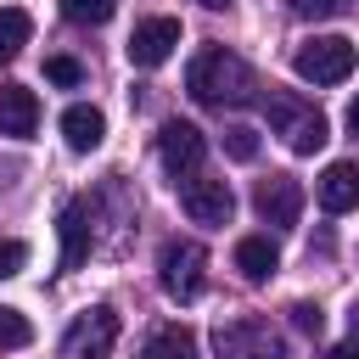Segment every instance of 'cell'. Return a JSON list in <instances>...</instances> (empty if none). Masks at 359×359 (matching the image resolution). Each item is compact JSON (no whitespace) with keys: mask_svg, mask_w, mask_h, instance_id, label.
Returning a JSON list of instances; mask_svg holds the SVG:
<instances>
[{"mask_svg":"<svg viewBox=\"0 0 359 359\" xmlns=\"http://www.w3.org/2000/svg\"><path fill=\"white\" fill-rule=\"evenodd\" d=\"M22 264H28V247H22V241H0V280L17 275Z\"/></svg>","mask_w":359,"mask_h":359,"instance_id":"cell-24","label":"cell"},{"mask_svg":"<svg viewBox=\"0 0 359 359\" xmlns=\"http://www.w3.org/2000/svg\"><path fill=\"white\" fill-rule=\"evenodd\" d=\"M180 208H185V219H191V224H230L236 196H230V185H224V180L196 174V180H185V185H180Z\"/></svg>","mask_w":359,"mask_h":359,"instance_id":"cell-8","label":"cell"},{"mask_svg":"<svg viewBox=\"0 0 359 359\" xmlns=\"http://www.w3.org/2000/svg\"><path fill=\"white\" fill-rule=\"evenodd\" d=\"M202 6H208V11H224V6H230V0H202Z\"/></svg>","mask_w":359,"mask_h":359,"instance_id":"cell-28","label":"cell"},{"mask_svg":"<svg viewBox=\"0 0 359 359\" xmlns=\"http://www.w3.org/2000/svg\"><path fill=\"white\" fill-rule=\"evenodd\" d=\"M112 342H118V314L107 303H95L62 331V359H107Z\"/></svg>","mask_w":359,"mask_h":359,"instance_id":"cell-7","label":"cell"},{"mask_svg":"<svg viewBox=\"0 0 359 359\" xmlns=\"http://www.w3.org/2000/svg\"><path fill=\"white\" fill-rule=\"evenodd\" d=\"M174 45H180V22L174 17H146V22H135V34H129V62L135 67H163L168 56H174Z\"/></svg>","mask_w":359,"mask_h":359,"instance_id":"cell-11","label":"cell"},{"mask_svg":"<svg viewBox=\"0 0 359 359\" xmlns=\"http://www.w3.org/2000/svg\"><path fill=\"white\" fill-rule=\"evenodd\" d=\"M34 129H39V95L22 84H0V135L34 140Z\"/></svg>","mask_w":359,"mask_h":359,"instance_id":"cell-13","label":"cell"},{"mask_svg":"<svg viewBox=\"0 0 359 359\" xmlns=\"http://www.w3.org/2000/svg\"><path fill=\"white\" fill-rule=\"evenodd\" d=\"M353 62H359V50H353V39H342V34L303 39L297 56H292L297 79H309V84H342V79L353 73Z\"/></svg>","mask_w":359,"mask_h":359,"instance_id":"cell-5","label":"cell"},{"mask_svg":"<svg viewBox=\"0 0 359 359\" xmlns=\"http://www.w3.org/2000/svg\"><path fill=\"white\" fill-rule=\"evenodd\" d=\"M56 230H62V269H79L90 258V247H95V202L90 196H73L62 208Z\"/></svg>","mask_w":359,"mask_h":359,"instance_id":"cell-10","label":"cell"},{"mask_svg":"<svg viewBox=\"0 0 359 359\" xmlns=\"http://www.w3.org/2000/svg\"><path fill=\"white\" fill-rule=\"evenodd\" d=\"M185 90H191L196 107H247V101L258 95V73H252L236 50L202 45V50L191 56V67H185Z\"/></svg>","mask_w":359,"mask_h":359,"instance_id":"cell-1","label":"cell"},{"mask_svg":"<svg viewBox=\"0 0 359 359\" xmlns=\"http://www.w3.org/2000/svg\"><path fill=\"white\" fill-rule=\"evenodd\" d=\"M28 342H34V325L17 309H0V348H28Z\"/></svg>","mask_w":359,"mask_h":359,"instance_id":"cell-18","label":"cell"},{"mask_svg":"<svg viewBox=\"0 0 359 359\" xmlns=\"http://www.w3.org/2000/svg\"><path fill=\"white\" fill-rule=\"evenodd\" d=\"M348 135H359V95H353V107H348Z\"/></svg>","mask_w":359,"mask_h":359,"instance_id":"cell-26","label":"cell"},{"mask_svg":"<svg viewBox=\"0 0 359 359\" xmlns=\"http://www.w3.org/2000/svg\"><path fill=\"white\" fill-rule=\"evenodd\" d=\"M62 11H67L73 22H107V17L118 11V0H62Z\"/></svg>","mask_w":359,"mask_h":359,"instance_id":"cell-20","label":"cell"},{"mask_svg":"<svg viewBox=\"0 0 359 359\" xmlns=\"http://www.w3.org/2000/svg\"><path fill=\"white\" fill-rule=\"evenodd\" d=\"M28 39H34V17L22 6H0V62H11Z\"/></svg>","mask_w":359,"mask_h":359,"instance_id":"cell-17","label":"cell"},{"mask_svg":"<svg viewBox=\"0 0 359 359\" xmlns=\"http://www.w3.org/2000/svg\"><path fill=\"white\" fill-rule=\"evenodd\" d=\"M348 331H353V342H359V303L348 309Z\"/></svg>","mask_w":359,"mask_h":359,"instance_id":"cell-27","label":"cell"},{"mask_svg":"<svg viewBox=\"0 0 359 359\" xmlns=\"http://www.w3.org/2000/svg\"><path fill=\"white\" fill-rule=\"evenodd\" d=\"M353 0H292V11L297 17H314V22H325V17H342Z\"/></svg>","mask_w":359,"mask_h":359,"instance_id":"cell-23","label":"cell"},{"mask_svg":"<svg viewBox=\"0 0 359 359\" xmlns=\"http://www.w3.org/2000/svg\"><path fill=\"white\" fill-rule=\"evenodd\" d=\"M325 359H359V342H337V348H331Z\"/></svg>","mask_w":359,"mask_h":359,"instance_id":"cell-25","label":"cell"},{"mask_svg":"<svg viewBox=\"0 0 359 359\" xmlns=\"http://www.w3.org/2000/svg\"><path fill=\"white\" fill-rule=\"evenodd\" d=\"M140 359H196V337L191 325H157L140 348Z\"/></svg>","mask_w":359,"mask_h":359,"instance_id":"cell-16","label":"cell"},{"mask_svg":"<svg viewBox=\"0 0 359 359\" xmlns=\"http://www.w3.org/2000/svg\"><path fill=\"white\" fill-rule=\"evenodd\" d=\"M314 191H320V208H325V213H353V208H359V157L331 163Z\"/></svg>","mask_w":359,"mask_h":359,"instance_id":"cell-12","label":"cell"},{"mask_svg":"<svg viewBox=\"0 0 359 359\" xmlns=\"http://www.w3.org/2000/svg\"><path fill=\"white\" fill-rule=\"evenodd\" d=\"M224 151H230L236 163H252V157H258V129H247V123L224 129Z\"/></svg>","mask_w":359,"mask_h":359,"instance_id":"cell-19","label":"cell"},{"mask_svg":"<svg viewBox=\"0 0 359 359\" xmlns=\"http://www.w3.org/2000/svg\"><path fill=\"white\" fill-rule=\"evenodd\" d=\"M264 118H269V129L292 146V151H320L325 140H331V129H325V112L314 107V101H303L297 90H269L264 95Z\"/></svg>","mask_w":359,"mask_h":359,"instance_id":"cell-2","label":"cell"},{"mask_svg":"<svg viewBox=\"0 0 359 359\" xmlns=\"http://www.w3.org/2000/svg\"><path fill=\"white\" fill-rule=\"evenodd\" d=\"M236 269H241L247 280H269V275L280 269L275 241H269V236H241V241H236Z\"/></svg>","mask_w":359,"mask_h":359,"instance_id":"cell-15","label":"cell"},{"mask_svg":"<svg viewBox=\"0 0 359 359\" xmlns=\"http://www.w3.org/2000/svg\"><path fill=\"white\" fill-rule=\"evenodd\" d=\"M157 157H163L168 180H174V185H185V180H196V174H202L208 140H202V129H196V123H185V118H168V123L157 129Z\"/></svg>","mask_w":359,"mask_h":359,"instance_id":"cell-6","label":"cell"},{"mask_svg":"<svg viewBox=\"0 0 359 359\" xmlns=\"http://www.w3.org/2000/svg\"><path fill=\"white\" fill-rule=\"evenodd\" d=\"M286 314H292V325H297L303 337H320V331H325V314H320V303H292Z\"/></svg>","mask_w":359,"mask_h":359,"instance_id":"cell-22","label":"cell"},{"mask_svg":"<svg viewBox=\"0 0 359 359\" xmlns=\"http://www.w3.org/2000/svg\"><path fill=\"white\" fill-rule=\"evenodd\" d=\"M252 208H258V219H264V224L292 230V224H297V213H303V185H297V174H269V180H258Z\"/></svg>","mask_w":359,"mask_h":359,"instance_id":"cell-9","label":"cell"},{"mask_svg":"<svg viewBox=\"0 0 359 359\" xmlns=\"http://www.w3.org/2000/svg\"><path fill=\"white\" fill-rule=\"evenodd\" d=\"M213 353L219 359H286V337L258 314H236L213 331Z\"/></svg>","mask_w":359,"mask_h":359,"instance_id":"cell-4","label":"cell"},{"mask_svg":"<svg viewBox=\"0 0 359 359\" xmlns=\"http://www.w3.org/2000/svg\"><path fill=\"white\" fill-rule=\"evenodd\" d=\"M45 79L62 84V90H73V84H84V67L73 56H45Z\"/></svg>","mask_w":359,"mask_h":359,"instance_id":"cell-21","label":"cell"},{"mask_svg":"<svg viewBox=\"0 0 359 359\" xmlns=\"http://www.w3.org/2000/svg\"><path fill=\"white\" fill-rule=\"evenodd\" d=\"M62 140H67L73 151H95V146L107 140V118H101L95 107H67V112H62Z\"/></svg>","mask_w":359,"mask_h":359,"instance_id":"cell-14","label":"cell"},{"mask_svg":"<svg viewBox=\"0 0 359 359\" xmlns=\"http://www.w3.org/2000/svg\"><path fill=\"white\" fill-rule=\"evenodd\" d=\"M157 280H163V292L174 297V303H196L202 297V286H208V247L202 241H163V252H157Z\"/></svg>","mask_w":359,"mask_h":359,"instance_id":"cell-3","label":"cell"}]
</instances>
